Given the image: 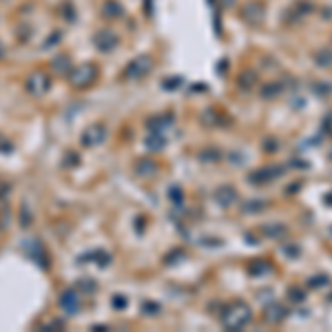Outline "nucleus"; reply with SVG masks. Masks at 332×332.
<instances>
[{"label":"nucleus","instance_id":"obj_1","mask_svg":"<svg viewBox=\"0 0 332 332\" xmlns=\"http://www.w3.org/2000/svg\"><path fill=\"white\" fill-rule=\"evenodd\" d=\"M250 317H252L250 308L246 306L244 301H235V304L226 310V315H224V325H226V328H231V330H239V328H244V325L250 321Z\"/></svg>","mask_w":332,"mask_h":332},{"label":"nucleus","instance_id":"obj_2","mask_svg":"<svg viewBox=\"0 0 332 332\" xmlns=\"http://www.w3.org/2000/svg\"><path fill=\"white\" fill-rule=\"evenodd\" d=\"M281 173H286V166H268V168H259V171L250 173V182L252 184H266V182H273L277 179Z\"/></svg>","mask_w":332,"mask_h":332},{"label":"nucleus","instance_id":"obj_3","mask_svg":"<svg viewBox=\"0 0 332 332\" xmlns=\"http://www.w3.org/2000/svg\"><path fill=\"white\" fill-rule=\"evenodd\" d=\"M266 16V5L262 0H252L244 7V18L250 22V25H259Z\"/></svg>","mask_w":332,"mask_h":332},{"label":"nucleus","instance_id":"obj_4","mask_svg":"<svg viewBox=\"0 0 332 332\" xmlns=\"http://www.w3.org/2000/svg\"><path fill=\"white\" fill-rule=\"evenodd\" d=\"M286 317H288V308L283 306V304H270V306H266L264 319L268 323H281Z\"/></svg>","mask_w":332,"mask_h":332},{"label":"nucleus","instance_id":"obj_5","mask_svg":"<svg viewBox=\"0 0 332 332\" xmlns=\"http://www.w3.org/2000/svg\"><path fill=\"white\" fill-rule=\"evenodd\" d=\"M248 273L252 277H264L266 273H273V264L266 262V259H255V262L248 266Z\"/></svg>","mask_w":332,"mask_h":332},{"label":"nucleus","instance_id":"obj_6","mask_svg":"<svg viewBox=\"0 0 332 332\" xmlns=\"http://www.w3.org/2000/svg\"><path fill=\"white\" fill-rule=\"evenodd\" d=\"M283 89H286V84H281V82H268L262 89V98L264 100H275L277 95L283 93Z\"/></svg>","mask_w":332,"mask_h":332},{"label":"nucleus","instance_id":"obj_7","mask_svg":"<svg viewBox=\"0 0 332 332\" xmlns=\"http://www.w3.org/2000/svg\"><path fill=\"white\" fill-rule=\"evenodd\" d=\"M262 233L266 235V237H273V239H279L286 235V226L283 224H277V222H273V224H266L262 228Z\"/></svg>","mask_w":332,"mask_h":332},{"label":"nucleus","instance_id":"obj_8","mask_svg":"<svg viewBox=\"0 0 332 332\" xmlns=\"http://www.w3.org/2000/svg\"><path fill=\"white\" fill-rule=\"evenodd\" d=\"M217 199H219L224 206H228V204H233L235 199H237V193H235L233 186H224V189L217 193Z\"/></svg>","mask_w":332,"mask_h":332},{"label":"nucleus","instance_id":"obj_9","mask_svg":"<svg viewBox=\"0 0 332 332\" xmlns=\"http://www.w3.org/2000/svg\"><path fill=\"white\" fill-rule=\"evenodd\" d=\"M315 62L317 66H323V69H328L332 66V49H321L315 53Z\"/></svg>","mask_w":332,"mask_h":332},{"label":"nucleus","instance_id":"obj_10","mask_svg":"<svg viewBox=\"0 0 332 332\" xmlns=\"http://www.w3.org/2000/svg\"><path fill=\"white\" fill-rule=\"evenodd\" d=\"M288 299L294 301V304H301V301H306V292L299 286H290L288 288Z\"/></svg>","mask_w":332,"mask_h":332},{"label":"nucleus","instance_id":"obj_11","mask_svg":"<svg viewBox=\"0 0 332 332\" xmlns=\"http://www.w3.org/2000/svg\"><path fill=\"white\" fill-rule=\"evenodd\" d=\"M266 206H268V204H266V202H262V199H252V202H248V204H246V213H262V210L266 208Z\"/></svg>","mask_w":332,"mask_h":332},{"label":"nucleus","instance_id":"obj_12","mask_svg":"<svg viewBox=\"0 0 332 332\" xmlns=\"http://www.w3.org/2000/svg\"><path fill=\"white\" fill-rule=\"evenodd\" d=\"M328 281H330L328 275H315V277H310V279H308V286H310V288H323Z\"/></svg>","mask_w":332,"mask_h":332},{"label":"nucleus","instance_id":"obj_13","mask_svg":"<svg viewBox=\"0 0 332 332\" xmlns=\"http://www.w3.org/2000/svg\"><path fill=\"white\" fill-rule=\"evenodd\" d=\"M281 250H283V255H288L290 259H297V257L301 255L299 246H294V244H283V246H281Z\"/></svg>","mask_w":332,"mask_h":332},{"label":"nucleus","instance_id":"obj_14","mask_svg":"<svg viewBox=\"0 0 332 332\" xmlns=\"http://www.w3.org/2000/svg\"><path fill=\"white\" fill-rule=\"evenodd\" d=\"M312 91H315L317 95H328V93H332V84H328V82L312 84Z\"/></svg>","mask_w":332,"mask_h":332},{"label":"nucleus","instance_id":"obj_15","mask_svg":"<svg viewBox=\"0 0 332 332\" xmlns=\"http://www.w3.org/2000/svg\"><path fill=\"white\" fill-rule=\"evenodd\" d=\"M252 84H255V73H244L241 76V87H252Z\"/></svg>","mask_w":332,"mask_h":332},{"label":"nucleus","instance_id":"obj_16","mask_svg":"<svg viewBox=\"0 0 332 332\" xmlns=\"http://www.w3.org/2000/svg\"><path fill=\"white\" fill-rule=\"evenodd\" d=\"M301 189V182H294L292 186H290V189H288V195H292V193H297Z\"/></svg>","mask_w":332,"mask_h":332},{"label":"nucleus","instance_id":"obj_17","mask_svg":"<svg viewBox=\"0 0 332 332\" xmlns=\"http://www.w3.org/2000/svg\"><path fill=\"white\" fill-rule=\"evenodd\" d=\"M325 204H332V193L330 195H325Z\"/></svg>","mask_w":332,"mask_h":332},{"label":"nucleus","instance_id":"obj_18","mask_svg":"<svg viewBox=\"0 0 332 332\" xmlns=\"http://www.w3.org/2000/svg\"><path fill=\"white\" fill-rule=\"evenodd\" d=\"M330 301H332V297H330Z\"/></svg>","mask_w":332,"mask_h":332}]
</instances>
